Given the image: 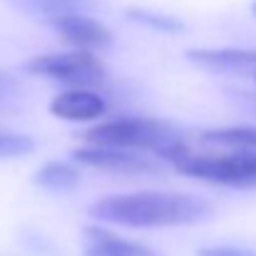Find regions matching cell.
I'll use <instances>...</instances> for the list:
<instances>
[{
  "mask_svg": "<svg viewBox=\"0 0 256 256\" xmlns=\"http://www.w3.org/2000/svg\"><path fill=\"white\" fill-rule=\"evenodd\" d=\"M97 222L130 229H164L189 226L212 219L214 206L206 199L182 192H132L102 196L90 206Z\"/></svg>",
  "mask_w": 256,
  "mask_h": 256,
  "instance_id": "1",
  "label": "cell"
},
{
  "mask_svg": "<svg viewBox=\"0 0 256 256\" xmlns=\"http://www.w3.org/2000/svg\"><path fill=\"white\" fill-rule=\"evenodd\" d=\"M157 160L167 162L184 176L206 184L232 186V189H256V152L232 150V154H204V152H194L182 140L162 150Z\"/></svg>",
  "mask_w": 256,
  "mask_h": 256,
  "instance_id": "2",
  "label": "cell"
},
{
  "mask_svg": "<svg viewBox=\"0 0 256 256\" xmlns=\"http://www.w3.org/2000/svg\"><path fill=\"white\" fill-rule=\"evenodd\" d=\"M182 132L172 127L170 122L154 120V117H122L102 122L85 132V142L94 147H120V150H134V152H150L160 154L172 144L182 142Z\"/></svg>",
  "mask_w": 256,
  "mask_h": 256,
  "instance_id": "3",
  "label": "cell"
},
{
  "mask_svg": "<svg viewBox=\"0 0 256 256\" xmlns=\"http://www.w3.org/2000/svg\"><path fill=\"white\" fill-rule=\"evenodd\" d=\"M22 70L45 80L65 82L72 87L97 85L104 80V65L94 52L70 50V52H42L22 62Z\"/></svg>",
  "mask_w": 256,
  "mask_h": 256,
  "instance_id": "4",
  "label": "cell"
},
{
  "mask_svg": "<svg viewBox=\"0 0 256 256\" xmlns=\"http://www.w3.org/2000/svg\"><path fill=\"white\" fill-rule=\"evenodd\" d=\"M72 160L78 164L92 167V170L117 172V174H157V172H162V162L157 157L142 154L134 150H120V147L85 144L72 152Z\"/></svg>",
  "mask_w": 256,
  "mask_h": 256,
  "instance_id": "5",
  "label": "cell"
},
{
  "mask_svg": "<svg viewBox=\"0 0 256 256\" xmlns=\"http://www.w3.org/2000/svg\"><path fill=\"white\" fill-rule=\"evenodd\" d=\"M65 42H70L78 50H104L112 45V32L107 25H102L97 18H90L87 12H72V15H62L48 22Z\"/></svg>",
  "mask_w": 256,
  "mask_h": 256,
  "instance_id": "6",
  "label": "cell"
},
{
  "mask_svg": "<svg viewBox=\"0 0 256 256\" xmlns=\"http://www.w3.org/2000/svg\"><path fill=\"white\" fill-rule=\"evenodd\" d=\"M50 112L58 120H68V122H92L107 112V102L92 90L72 87L68 92H60L50 102Z\"/></svg>",
  "mask_w": 256,
  "mask_h": 256,
  "instance_id": "7",
  "label": "cell"
},
{
  "mask_svg": "<svg viewBox=\"0 0 256 256\" xmlns=\"http://www.w3.org/2000/svg\"><path fill=\"white\" fill-rule=\"evenodd\" d=\"M186 60L212 72H256V50L216 48V50H189Z\"/></svg>",
  "mask_w": 256,
  "mask_h": 256,
  "instance_id": "8",
  "label": "cell"
},
{
  "mask_svg": "<svg viewBox=\"0 0 256 256\" xmlns=\"http://www.w3.org/2000/svg\"><path fill=\"white\" fill-rule=\"evenodd\" d=\"M82 252L85 256H160L154 249L122 239L102 226H85L82 229Z\"/></svg>",
  "mask_w": 256,
  "mask_h": 256,
  "instance_id": "9",
  "label": "cell"
},
{
  "mask_svg": "<svg viewBox=\"0 0 256 256\" xmlns=\"http://www.w3.org/2000/svg\"><path fill=\"white\" fill-rule=\"evenodd\" d=\"M97 0H8V5L28 18H38V20H55L62 15H72V12H87L94 8Z\"/></svg>",
  "mask_w": 256,
  "mask_h": 256,
  "instance_id": "10",
  "label": "cell"
},
{
  "mask_svg": "<svg viewBox=\"0 0 256 256\" xmlns=\"http://www.w3.org/2000/svg\"><path fill=\"white\" fill-rule=\"evenodd\" d=\"M32 184L48 192H70L80 184V170L70 162H45L32 174Z\"/></svg>",
  "mask_w": 256,
  "mask_h": 256,
  "instance_id": "11",
  "label": "cell"
},
{
  "mask_svg": "<svg viewBox=\"0 0 256 256\" xmlns=\"http://www.w3.org/2000/svg\"><path fill=\"white\" fill-rule=\"evenodd\" d=\"M202 142L224 147V150H239V152H256V127H224L212 130L202 134Z\"/></svg>",
  "mask_w": 256,
  "mask_h": 256,
  "instance_id": "12",
  "label": "cell"
},
{
  "mask_svg": "<svg viewBox=\"0 0 256 256\" xmlns=\"http://www.w3.org/2000/svg\"><path fill=\"white\" fill-rule=\"evenodd\" d=\"M130 20L144 25V28H152L157 32H167V35H179L186 30V25L174 18V15H164V12H154V10H147V8H127L124 12Z\"/></svg>",
  "mask_w": 256,
  "mask_h": 256,
  "instance_id": "13",
  "label": "cell"
},
{
  "mask_svg": "<svg viewBox=\"0 0 256 256\" xmlns=\"http://www.w3.org/2000/svg\"><path fill=\"white\" fill-rule=\"evenodd\" d=\"M35 150V142L20 132H0V160H15Z\"/></svg>",
  "mask_w": 256,
  "mask_h": 256,
  "instance_id": "14",
  "label": "cell"
},
{
  "mask_svg": "<svg viewBox=\"0 0 256 256\" xmlns=\"http://www.w3.org/2000/svg\"><path fill=\"white\" fill-rule=\"evenodd\" d=\"M196 256H256V252L242 246H202Z\"/></svg>",
  "mask_w": 256,
  "mask_h": 256,
  "instance_id": "15",
  "label": "cell"
},
{
  "mask_svg": "<svg viewBox=\"0 0 256 256\" xmlns=\"http://www.w3.org/2000/svg\"><path fill=\"white\" fill-rule=\"evenodd\" d=\"M12 92H15V82H12L5 72H0V102H5Z\"/></svg>",
  "mask_w": 256,
  "mask_h": 256,
  "instance_id": "16",
  "label": "cell"
},
{
  "mask_svg": "<svg viewBox=\"0 0 256 256\" xmlns=\"http://www.w3.org/2000/svg\"><path fill=\"white\" fill-rule=\"evenodd\" d=\"M239 100H242V104L246 107V110H252L256 114V92H234Z\"/></svg>",
  "mask_w": 256,
  "mask_h": 256,
  "instance_id": "17",
  "label": "cell"
},
{
  "mask_svg": "<svg viewBox=\"0 0 256 256\" xmlns=\"http://www.w3.org/2000/svg\"><path fill=\"white\" fill-rule=\"evenodd\" d=\"M252 10H254V15H256V0H254V5H252Z\"/></svg>",
  "mask_w": 256,
  "mask_h": 256,
  "instance_id": "18",
  "label": "cell"
},
{
  "mask_svg": "<svg viewBox=\"0 0 256 256\" xmlns=\"http://www.w3.org/2000/svg\"><path fill=\"white\" fill-rule=\"evenodd\" d=\"M254 78H256V75H254Z\"/></svg>",
  "mask_w": 256,
  "mask_h": 256,
  "instance_id": "19",
  "label": "cell"
}]
</instances>
